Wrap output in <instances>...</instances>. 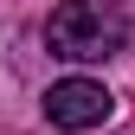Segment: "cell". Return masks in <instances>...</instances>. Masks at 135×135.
Masks as SVG:
<instances>
[{"instance_id": "6da1fadb", "label": "cell", "mask_w": 135, "mask_h": 135, "mask_svg": "<svg viewBox=\"0 0 135 135\" xmlns=\"http://www.w3.org/2000/svg\"><path fill=\"white\" fill-rule=\"evenodd\" d=\"M45 45L71 64H103L129 45V13L116 0H58L45 20Z\"/></svg>"}, {"instance_id": "7a4b0ae2", "label": "cell", "mask_w": 135, "mask_h": 135, "mask_svg": "<svg viewBox=\"0 0 135 135\" xmlns=\"http://www.w3.org/2000/svg\"><path fill=\"white\" fill-rule=\"evenodd\" d=\"M109 109H116V97H109L97 77H64V84L45 90L52 129H97V122H109Z\"/></svg>"}]
</instances>
